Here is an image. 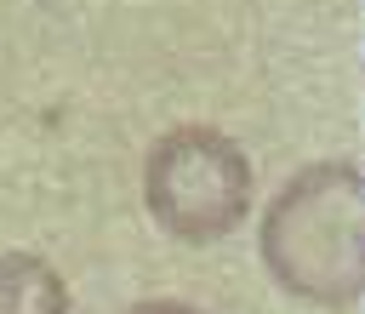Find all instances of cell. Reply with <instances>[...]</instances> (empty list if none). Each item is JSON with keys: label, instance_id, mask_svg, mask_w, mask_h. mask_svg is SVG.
Listing matches in <instances>:
<instances>
[{"label": "cell", "instance_id": "6da1fadb", "mask_svg": "<svg viewBox=\"0 0 365 314\" xmlns=\"http://www.w3.org/2000/svg\"><path fill=\"white\" fill-rule=\"evenodd\" d=\"M262 263L274 285L314 308H354L365 297V177L354 160H319L285 177L262 211Z\"/></svg>", "mask_w": 365, "mask_h": 314}, {"label": "cell", "instance_id": "7a4b0ae2", "mask_svg": "<svg viewBox=\"0 0 365 314\" xmlns=\"http://www.w3.org/2000/svg\"><path fill=\"white\" fill-rule=\"evenodd\" d=\"M143 206L171 240L211 245L251 211V160L217 126H171L143 160Z\"/></svg>", "mask_w": 365, "mask_h": 314}, {"label": "cell", "instance_id": "3957f363", "mask_svg": "<svg viewBox=\"0 0 365 314\" xmlns=\"http://www.w3.org/2000/svg\"><path fill=\"white\" fill-rule=\"evenodd\" d=\"M0 314H74V303L40 251H0Z\"/></svg>", "mask_w": 365, "mask_h": 314}, {"label": "cell", "instance_id": "277c9868", "mask_svg": "<svg viewBox=\"0 0 365 314\" xmlns=\"http://www.w3.org/2000/svg\"><path fill=\"white\" fill-rule=\"evenodd\" d=\"M125 314H200V308L171 303V297H148V303H137V308H125Z\"/></svg>", "mask_w": 365, "mask_h": 314}]
</instances>
